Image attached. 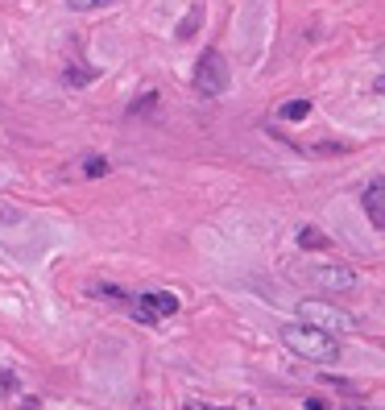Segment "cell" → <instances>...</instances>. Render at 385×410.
Here are the masks:
<instances>
[{
  "label": "cell",
  "instance_id": "5bb4252c",
  "mask_svg": "<svg viewBox=\"0 0 385 410\" xmlns=\"http://www.w3.org/2000/svg\"><path fill=\"white\" fill-rule=\"evenodd\" d=\"M153 104H158V92H149L145 99H137V104H129V112L137 117V112H145V108H153Z\"/></svg>",
  "mask_w": 385,
  "mask_h": 410
},
{
  "label": "cell",
  "instance_id": "4fadbf2b",
  "mask_svg": "<svg viewBox=\"0 0 385 410\" xmlns=\"http://www.w3.org/2000/svg\"><path fill=\"white\" fill-rule=\"evenodd\" d=\"M75 13H92V9H104V4H112V0H67Z\"/></svg>",
  "mask_w": 385,
  "mask_h": 410
},
{
  "label": "cell",
  "instance_id": "8992f818",
  "mask_svg": "<svg viewBox=\"0 0 385 410\" xmlns=\"http://www.w3.org/2000/svg\"><path fill=\"white\" fill-rule=\"evenodd\" d=\"M294 241H298V249H307V253H327V249H332V237H327L323 228H315V224H303Z\"/></svg>",
  "mask_w": 385,
  "mask_h": 410
},
{
  "label": "cell",
  "instance_id": "ffe728a7",
  "mask_svg": "<svg viewBox=\"0 0 385 410\" xmlns=\"http://www.w3.org/2000/svg\"><path fill=\"white\" fill-rule=\"evenodd\" d=\"M344 410H361V406H344Z\"/></svg>",
  "mask_w": 385,
  "mask_h": 410
},
{
  "label": "cell",
  "instance_id": "44dd1931",
  "mask_svg": "<svg viewBox=\"0 0 385 410\" xmlns=\"http://www.w3.org/2000/svg\"><path fill=\"white\" fill-rule=\"evenodd\" d=\"M381 348H385V340H381Z\"/></svg>",
  "mask_w": 385,
  "mask_h": 410
},
{
  "label": "cell",
  "instance_id": "3957f363",
  "mask_svg": "<svg viewBox=\"0 0 385 410\" xmlns=\"http://www.w3.org/2000/svg\"><path fill=\"white\" fill-rule=\"evenodd\" d=\"M294 278H303L307 286L323 290V294H344L357 286V269H348L344 261H311V266L294 269Z\"/></svg>",
  "mask_w": 385,
  "mask_h": 410
},
{
  "label": "cell",
  "instance_id": "6da1fadb",
  "mask_svg": "<svg viewBox=\"0 0 385 410\" xmlns=\"http://www.w3.org/2000/svg\"><path fill=\"white\" fill-rule=\"evenodd\" d=\"M282 344H286L294 357H303V361H315V365L340 361L336 336H323V332H315L307 323H286V328H282Z\"/></svg>",
  "mask_w": 385,
  "mask_h": 410
},
{
  "label": "cell",
  "instance_id": "7a4b0ae2",
  "mask_svg": "<svg viewBox=\"0 0 385 410\" xmlns=\"http://www.w3.org/2000/svg\"><path fill=\"white\" fill-rule=\"evenodd\" d=\"M298 323H307V328L323 332V336H348V332H357V319L344 307H336V303H323V298L298 303Z\"/></svg>",
  "mask_w": 385,
  "mask_h": 410
},
{
  "label": "cell",
  "instance_id": "2e32d148",
  "mask_svg": "<svg viewBox=\"0 0 385 410\" xmlns=\"http://www.w3.org/2000/svg\"><path fill=\"white\" fill-rule=\"evenodd\" d=\"M0 389H17V377H13V373H0Z\"/></svg>",
  "mask_w": 385,
  "mask_h": 410
},
{
  "label": "cell",
  "instance_id": "9c48e42d",
  "mask_svg": "<svg viewBox=\"0 0 385 410\" xmlns=\"http://www.w3.org/2000/svg\"><path fill=\"white\" fill-rule=\"evenodd\" d=\"M311 117V99H290L282 104V121H307Z\"/></svg>",
  "mask_w": 385,
  "mask_h": 410
},
{
  "label": "cell",
  "instance_id": "e0dca14e",
  "mask_svg": "<svg viewBox=\"0 0 385 410\" xmlns=\"http://www.w3.org/2000/svg\"><path fill=\"white\" fill-rule=\"evenodd\" d=\"M307 410H327V402H319V398H311V402H307Z\"/></svg>",
  "mask_w": 385,
  "mask_h": 410
},
{
  "label": "cell",
  "instance_id": "30bf717a",
  "mask_svg": "<svg viewBox=\"0 0 385 410\" xmlns=\"http://www.w3.org/2000/svg\"><path fill=\"white\" fill-rule=\"evenodd\" d=\"M96 75H99L96 67H67V75H63V79H67L71 87H83V83H92Z\"/></svg>",
  "mask_w": 385,
  "mask_h": 410
},
{
  "label": "cell",
  "instance_id": "9a60e30c",
  "mask_svg": "<svg viewBox=\"0 0 385 410\" xmlns=\"http://www.w3.org/2000/svg\"><path fill=\"white\" fill-rule=\"evenodd\" d=\"M92 294H96V298H124V294H121L116 286H96Z\"/></svg>",
  "mask_w": 385,
  "mask_h": 410
},
{
  "label": "cell",
  "instance_id": "5b68a950",
  "mask_svg": "<svg viewBox=\"0 0 385 410\" xmlns=\"http://www.w3.org/2000/svg\"><path fill=\"white\" fill-rule=\"evenodd\" d=\"M361 203H364V212H369V220L385 232V178H373V183L364 187Z\"/></svg>",
  "mask_w": 385,
  "mask_h": 410
},
{
  "label": "cell",
  "instance_id": "8fae6325",
  "mask_svg": "<svg viewBox=\"0 0 385 410\" xmlns=\"http://www.w3.org/2000/svg\"><path fill=\"white\" fill-rule=\"evenodd\" d=\"M83 174H87V178H99V174H108V158H87V162H83Z\"/></svg>",
  "mask_w": 385,
  "mask_h": 410
},
{
  "label": "cell",
  "instance_id": "ac0fdd59",
  "mask_svg": "<svg viewBox=\"0 0 385 410\" xmlns=\"http://www.w3.org/2000/svg\"><path fill=\"white\" fill-rule=\"evenodd\" d=\"M373 58H377V63H385V42L377 46V54H373Z\"/></svg>",
  "mask_w": 385,
  "mask_h": 410
},
{
  "label": "cell",
  "instance_id": "ba28073f",
  "mask_svg": "<svg viewBox=\"0 0 385 410\" xmlns=\"http://www.w3.org/2000/svg\"><path fill=\"white\" fill-rule=\"evenodd\" d=\"M199 21H203V4H191V13L178 21V38L187 42V38H195V29H199Z\"/></svg>",
  "mask_w": 385,
  "mask_h": 410
},
{
  "label": "cell",
  "instance_id": "d6986e66",
  "mask_svg": "<svg viewBox=\"0 0 385 410\" xmlns=\"http://www.w3.org/2000/svg\"><path fill=\"white\" fill-rule=\"evenodd\" d=\"M373 92H385V75L377 79V83H373Z\"/></svg>",
  "mask_w": 385,
  "mask_h": 410
},
{
  "label": "cell",
  "instance_id": "52a82bcc",
  "mask_svg": "<svg viewBox=\"0 0 385 410\" xmlns=\"http://www.w3.org/2000/svg\"><path fill=\"white\" fill-rule=\"evenodd\" d=\"M137 298H141L145 307L158 315V319H162V315H174V311H178V298H174V294H166V290H149V294H137Z\"/></svg>",
  "mask_w": 385,
  "mask_h": 410
},
{
  "label": "cell",
  "instance_id": "277c9868",
  "mask_svg": "<svg viewBox=\"0 0 385 410\" xmlns=\"http://www.w3.org/2000/svg\"><path fill=\"white\" fill-rule=\"evenodd\" d=\"M228 79H232V71H228L224 54H219V50H203V54H199V67H195L199 96H207V99L224 96V92H228Z\"/></svg>",
  "mask_w": 385,
  "mask_h": 410
},
{
  "label": "cell",
  "instance_id": "7c38bea8",
  "mask_svg": "<svg viewBox=\"0 0 385 410\" xmlns=\"http://www.w3.org/2000/svg\"><path fill=\"white\" fill-rule=\"evenodd\" d=\"M133 319H137V323H145V328H149V323H158V315L149 311V307H145L141 298H137V303H133Z\"/></svg>",
  "mask_w": 385,
  "mask_h": 410
}]
</instances>
